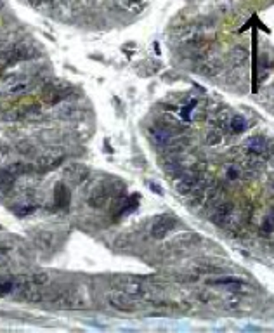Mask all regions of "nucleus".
Wrapping results in <instances>:
<instances>
[{
	"instance_id": "c756f323",
	"label": "nucleus",
	"mask_w": 274,
	"mask_h": 333,
	"mask_svg": "<svg viewBox=\"0 0 274 333\" xmlns=\"http://www.w3.org/2000/svg\"><path fill=\"white\" fill-rule=\"evenodd\" d=\"M262 233H273L274 231V217H269V219H266L264 220V224H262Z\"/></svg>"
},
{
	"instance_id": "ddd939ff",
	"label": "nucleus",
	"mask_w": 274,
	"mask_h": 333,
	"mask_svg": "<svg viewBox=\"0 0 274 333\" xmlns=\"http://www.w3.org/2000/svg\"><path fill=\"white\" fill-rule=\"evenodd\" d=\"M222 202H226V187L224 186H215L212 189L205 191V205L207 207L215 209Z\"/></svg>"
},
{
	"instance_id": "9b49d317",
	"label": "nucleus",
	"mask_w": 274,
	"mask_h": 333,
	"mask_svg": "<svg viewBox=\"0 0 274 333\" xmlns=\"http://www.w3.org/2000/svg\"><path fill=\"white\" fill-rule=\"evenodd\" d=\"M87 177H89V169L85 165H71V167H68V169L64 170V179L68 181V182L75 184V186L85 182Z\"/></svg>"
},
{
	"instance_id": "b1692460",
	"label": "nucleus",
	"mask_w": 274,
	"mask_h": 333,
	"mask_svg": "<svg viewBox=\"0 0 274 333\" xmlns=\"http://www.w3.org/2000/svg\"><path fill=\"white\" fill-rule=\"evenodd\" d=\"M5 170H7V172H11L12 176L16 177V176H21V174H26L30 169H28V165H23V163H12V165H9V167H7V169H5Z\"/></svg>"
},
{
	"instance_id": "9d476101",
	"label": "nucleus",
	"mask_w": 274,
	"mask_h": 333,
	"mask_svg": "<svg viewBox=\"0 0 274 333\" xmlns=\"http://www.w3.org/2000/svg\"><path fill=\"white\" fill-rule=\"evenodd\" d=\"M115 286H117L120 292L128 293L132 297H137V295H143L144 293V286L141 281L137 279H132V278H120L115 281Z\"/></svg>"
},
{
	"instance_id": "2f4dec72",
	"label": "nucleus",
	"mask_w": 274,
	"mask_h": 333,
	"mask_svg": "<svg viewBox=\"0 0 274 333\" xmlns=\"http://www.w3.org/2000/svg\"><path fill=\"white\" fill-rule=\"evenodd\" d=\"M28 2H30V4H31V5H40V4H44L45 0H28Z\"/></svg>"
},
{
	"instance_id": "a211bd4d",
	"label": "nucleus",
	"mask_w": 274,
	"mask_h": 333,
	"mask_svg": "<svg viewBox=\"0 0 274 333\" xmlns=\"http://www.w3.org/2000/svg\"><path fill=\"white\" fill-rule=\"evenodd\" d=\"M12 292L21 293V286H19L18 279L12 278V279H4V281H0V297H5Z\"/></svg>"
},
{
	"instance_id": "aec40b11",
	"label": "nucleus",
	"mask_w": 274,
	"mask_h": 333,
	"mask_svg": "<svg viewBox=\"0 0 274 333\" xmlns=\"http://www.w3.org/2000/svg\"><path fill=\"white\" fill-rule=\"evenodd\" d=\"M118 2L130 12H139L144 7V0H118Z\"/></svg>"
},
{
	"instance_id": "7ed1b4c3",
	"label": "nucleus",
	"mask_w": 274,
	"mask_h": 333,
	"mask_svg": "<svg viewBox=\"0 0 274 333\" xmlns=\"http://www.w3.org/2000/svg\"><path fill=\"white\" fill-rule=\"evenodd\" d=\"M31 80L26 75H11L0 84V94L19 97V95H25L31 89Z\"/></svg>"
},
{
	"instance_id": "dca6fc26",
	"label": "nucleus",
	"mask_w": 274,
	"mask_h": 333,
	"mask_svg": "<svg viewBox=\"0 0 274 333\" xmlns=\"http://www.w3.org/2000/svg\"><path fill=\"white\" fill-rule=\"evenodd\" d=\"M56 205L61 207V209H64V207H68V203H70V191H68V187H66L64 182H59L58 186H56Z\"/></svg>"
},
{
	"instance_id": "1a4fd4ad",
	"label": "nucleus",
	"mask_w": 274,
	"mask_h": 333,
	"mask_svg": "<svg viewBox=\"0 0 274 333\" xmlns=\"http://www.w3.org/2000/svg\"><path fill=\"white\" fill-rule=\"evenodd\" d=\"M267 146H269V143H267L266 137L262 136L252 137V139L248 141V144H246V153H248L250 156H255L257 160H266Z\"/></svg>"
},
{
	"instance_id": "20e7f679",
	"label": "nucleus",
	"mask_w": 274,
	"mask_h": 333,
	"mask_svg": "<svg viewBox=\"0 0 274 333\" xmlns=\"http://www.w3.org/2000/svg\"><path fill=\"white\" fill-rule=\"evenodd\" d=\"M108 302L113 309L122 312H134L139 309V302L135 301V297L128 295V293L118 292V293H111L108 297Z\"/></svg>"
},
{
	"instance_id": "f3484780",
	"label": "nucleus",
	"mask_w": 274,
	"mask_h": 333,
	"mask_svg": "<svg viewBox=\"0 0 274 333\" xmlns=\"http://www.w3.org/2000/svg\"><path fill=\"white\" fill-rule=\"evenodd\" d=\"M229 61L234 68H240V66H243L246 61H248V51H245L243 47H236L233 52H231Z\"/></svg>"
},
{
	"instance_id": "473e14b6",
	"label": "nucleus",
	"mask_w": 274,
	"mask_h": 333,
	"mask_svg": "<svg viewBox=\"0 0 274 333\" xmlns=\"http://www.w3.org/2000/svg\"><path fill=\"white\" fill-rule=\"evenodd\" d=\"M45 2H47V4H54L56 0H45Z\"/></svg>"
},
{
	"instance_id": "a878e982",
	"label": "nucleus",
	"mask_w": 274,
	"mask_h": 333,
	"mask_svg": "<svg viewBox=\"0 0 274 333\" xmlns=\"http://www.w3.org/2000/svg\"><path fill=\"white\" fill-rule=\"evenodd\" d=\"M14 213L16 215H19V217H25V215H28V213H31L33 210H35V207L33 205H30V203H25V205H18V207H14Z\"/></svg>"
},
{
	"instance_id": "39448f33",
	"label": "nucleus",
	"mask_w": 274,
	"mask_h": 333,
	"mask_svg": "<svg viewBox=\"0 0 274 333\" xmlns=\"http://www.w3.org/2000/svg\"><path fill=\"white\" fill-rule=\"evenodd\" d=\"M66 160V154L61 153V151H52V153H45L42 154L40 158L35 163V169L38 172H51V170L58 169L59 165Z\"/></svg>"
},
{
	"instance_id": "393cba45",
	"label": "nucleus",
	"mask_w": 274,
	"mask_h": 333,
	"mask_svg": "<svg viewBox=\"0 0 274 333\" xmlns=\"http://www.w3.org/2000/svg\"><path fill=\"white\" fill-rule=\"evenodd\" d=\"M196 272L200 274H215V272H222V269L217 268V266H207V264H201L196 268Z\"/></svg>"
},
{
	"instance_id": "412c9836",
	"label": "nucleus",
	"mask_w": 274,
	"mask_h": 333,
	"mask_svg": "<svg viewBox=\"0 0 274 333\" xmlns=\"http://www.w3.org/2000/svg\"><path fill=\"white\" fill-rule=\"evenodd\" d=\"M28 279H30V283H31L33 286L47 285V283L51 281L49 274H45V272H33V274H28Z\"/></svg>"
},
{
	"instance_id": "cd10ccee",
	"label": "nucleus",
	"mask_w": 274,
	"mask_h": 333,
	"mask_svg": "<svg viewBox=\"0 0 274 333\" xmlns=\"http://www.w3.org/2000/svg\"><path fill=\"white\" fill-rule=\"evenodd\" d=\"M227 307L229 309H240L242 307V304H243V301H242V297H238V295H231L229 299H227Z\"/></svg>"
},
{
	"instance_id": "f704fd0d",
	"label": "nucleus",
	"mask_w": 274,
	"mask_h": 333,
	"mask_svg": "<svg viewBox=\"0 0 274 333\" xmlns=\"http://www.w3.org/2000/svg\"><path fill=\"white\" fill-rule=\"evenodd\" d=\"M273 189H274V184H273Z\"/></svg>"
},
{
	"instance_id": "4be33fe9",
	"label": "nucleus",
	"mask_w": 274,
	"mask_h": 333,
	"mask_svg": "<svg viewBox=\"0 0 274 333\" xmlns=\"http://www.w3.org/2000/svg\"><path fill=\"white\" fill-rule=\"evenodd\" d=\"M215 125L219 130H224V132H229L231 130V118L227 113H220L215 117Z\"/></svg>"
},
{
	"instance_id": "bb28decb",
	"label": "nucleus",
	"mask_w": 274,
	"mask_h": 333,
	"mask_svg": "<svg viewBox=\"0 0 274 333\" xmlns=\"http://www.w3.org/2000/svg\"><path fill=\"white\" fill-rule=\"evenodd\" d=\"M12 181H14V176L7 170L0 172V187H9L12 186Z\"/></svg>"
},
{
	"instance_id": "7c9ffc66",
	"label": "nucleus",
	"mask_w": 274,
	"mask_h": 333,
	"mask_svg": "<svg viewBox=\"0 0 274 333\" xmlns=\"http://www.w3.org/2000/svg\"><path fill=\"white\" fill-rule=\"evenodd\" d=\"M194 106H196V101H191L189 106H184V108H183V118H184V120H189L191 110H193Z\"/></svg>"
},
{
	"instance_id": "2eb2a0df",
	"label": "nucleus",
	"mask_w": 274,
	"mask_h": 333,
	"mask_svg": "<svg viewBox=\"0 0 274 333\" xmlns=\"http://www.w3.org/2000/svg\"><path fill=\"white\" fill-rule=\"evenodd\" d=\"M35 245L40 250H51L56 245V235L51 231H40L35 235Z\"/></svg>"
},
{
	"instance_id": "6e6552de",
	"label": "nucleus",
	"mask_w": 274,
	"mask_h": 333,
	"mask_svg": "<svg viewBox=\"0 0 274 333\" xmlns=\"http://www.w3.org/2000/svg\"><path fill=\"white\" fill-rule=\"evenodd\" d=\"M148 134H150V139L153 141L156 146L160 148H167L172 144V141L176 139V137L170 134V132H167L165 128H161L160 125H153V127L148 128Z\"/></svg>"
},
{
	"instance_id": "72a5a7b5",
	"label": "nucleus",
	"mask_w": 274,
	"mask_h": 333,
	"mask_svg": "<svg viewBox=\"0 0 274 333\" xmlns=\"http://www.w3.org/2000/svg\"><path fill=\"white\" fill-rule=\"evenodd\" d=\"M2 7H4V2H2V0H0V9H2Z\"/></svg>"
},
{
	"instance_id": "4468645a",
	"label": "nucleus",
	"mask_w": 274,
	"mask_h": 333,
	"mask_svg": "<svg viewBox=\"0 0 274 333\" xmlns=\"http://www.w3.org/2000/svg\"><path fill=\"white\" fill-rule=\"evenodd\" d=\"M64 91H66V87H62V85H51V87H47L44 91L42 99H44V103L54 104L64 97Z\"/></svg>"
},
{
	"instance_id": "423d86ee",
	"label": "nucleus",
	"mask_w": 274,
	"mask_h": 333,
	"mask_svg": "<svg viewBox=\"0 0 274 333\" xmlns=\"http://www.w3.org/2000/svg\"><path fill=\"white\" fill-rule=\"evenodd\" d=\"M234 212V203L233 202H222L213 209V213L210 215V220L215 226H224L226 222L231 220V215Z\"/></svg>"
},
{
	"instance_id": "6ab92c4d",
	"label": "nucleus",
	"mask_w": 274,
	"mask_h": 333,
	"mask_svg": "<svg viewBox=\"0 0 274 333\" xmlns=\"http://www.w3.org/2000/svg\"><path fill=\"white\" fill-rule=\"evenodd\" d=\"M209 285H219V286H233L234 292H238V288L245 286V281L240 278H222V279H210Z\"/></svg>"
},
{
	"instance_id": "f03ea898",
	"label": "nucleus",
	"mask_w": 274,
	"mask_h": 333,
	"mask_svg": "<svg viewBox=\"0 0 274 333\" xmlns=\"http://www.w3.org/2000/svg\"><path fill=\"white\" fill-rule=\"evenodd\" d=\"M51 304L58 309H84L89 305L87 297L78 290H64L51 299Z\"/></svg>"
},
{
	"instance_id": "c85d7f7f",
	"label": "nucleus",
	"mask_w": 274,
	"mask_h": 333,
	"mask_svg": "<svg viewBox=\"0 0 274 333\" xmlns=\"http://www.w3.org/2000/svg\"><path fill=\"white\" fill-rule=\"evenodd\" d=\"M220 143V134L219 132H210L209 136H207V144L209 146H215V144Z\"/></svg>"
},
{
	"instance_id": "0eeeda50",
	"label": "nucleus",
	"mask_w": 274,
	"mask_h": 333,
	"mask_svg": "<svg viewBox=\"0 0 274 333\" xmlns=\"http://www.w3.org/2000/svg\"><path fill=\"white\" fill-rule=\"evenodd\" d=\"M111 189L108 186H99L89 194L87 198V203L92 207V209H102V207L106 205L108 202L111 200Z\"/></svg>"
},
{
	"instance_id": "f257e3e1",
	"label": "nucleus",
	"mask_w": 274,
	"mask_h": 333,
	"mask_svg": "<svg viewBox=\"0 0 274 333\" xmlns=\"http://www.w3.org/2000/svg\"><path fill=\"white\" fill-rule=\"evenodd\" d=\"M40 52L33 47L31 44H18V45H11V47H5L4 51L0 52V66H11L16 62L26 61V59L31 58H38Z\"/></svg>"
},
{
	"instance_id": "5701e85b",
	"label": "nucleus",
	"mask_w": 274,
	"mask_h": 333,
	"mask_svg": "<svg viewBox=\"0 0 274 333\" xmlns=\"http://www.w3.org/2000/svg\"><path fill=\"white\" fill-rule=\"evenodd\" d=\"M246 128V121L242 117H233L231 118V132L234 134H240Z\"/></svg>"
},
{
	"instance_id": "f8f14e48",
	"label": "nucleus",
	"mask_w": 274,
	"mask_h": 333,
	"mask_svg": "<svg viewBox=\"0 0 274 333\" xmlns=\"http://www.w3.org/2000/svg\"><path fill=\"white\" fill-rule=\"evenodd\" d=\"M174 226H176V219H174V217H168V215L160 217V219L153 224V227H151V236H153V238H163L168 231L174 229Z\"/></svg>"
}]
</instances>
